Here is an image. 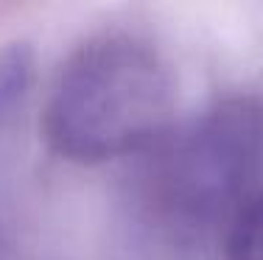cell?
Returning <instances> with one entry per match:
<instances>
[{"instance_id": "1", "label": "cell", "mask_w": 263, "mask_h": 260, "mask_svg": "<svg viewBox=\"0 0 263 260\" xmlns=\"http://www.w3.org/2000/svg\"><path fill=\"white\" fill-rule=\"evenodd\" d=\"M177 84L162 53L135 34L87 39L59 67L42 132L59 157L98 165L146 154L174 126Z\"/></svg>"}, {"instance_id": "2", "label": "cell", "mask_w": 263, "mask_h": 260, "mask_svg": "<svg viewBox=\"0 0 263 260\" xmlns=\"http://www.w3.org/2000/svg\"><path fill=\"white\" fill-rule=\"evenodd\" d=\"M140 157L143 196L160 227L185 241L227 235L263 190V98H221Z\"/></svg>"}, {"instance_id": "3", "label": "cell", "mask_w": 263, "mask_h": 260, "mask_svg": "<svg viewBox=\"0 0 263 260\" xmlns=\"http://www.w3.org/2000/svg\"><path fill=\"white\" fill-rule=\"evenodd\" d=\"M224 260H263V190L224 235Z\"/></svg>"}, {"instance_id": "4", "label": "cell", "mask_w": 263, "mask_h": 260, "mask_svg": "<svg viewBox=\"0 0 263 260\" xmlns=\"http://www.w3.org/2000/svg\"><path fill=\"white\" fill-rule=\"evenodd\" d=\"M31 76H34V62L26 45H11L0 51V121L23 101Z\"/></svg>"}]
</instances>
